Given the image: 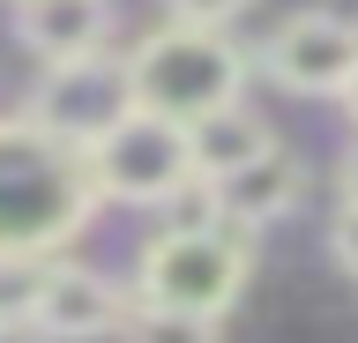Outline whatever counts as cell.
<instances>
[{
  "instance_id": "1",
  "label": "cell",
  "mask_w": 358,
  "mask_h": 343,
  "mask_svg": "<svg viewBox=\"0 0 358 343\" xmlns=\"http://www.w3.org/2000/svg\"><path fill=\"white\" fill-rule=\"evenodd\" d=\"M97 172L90 149H67L30 119H0V254L52 261L90 224Z\"/></svg>"
},
{
  "instance_id": "2",
  "label": "cell",
  "mask_w": 358,
  "mask_h": 343,
  "mask_svg": "<svg viewBox=\"0 0 358 343\" xmlns=\"http://www.w3.org/2000/svg\"><path fill=\"white\" fill-rule=\"evenodd\" d=\"M127 90H134V112H157L172 127H201V119L231 112L246 97V52L224 30L157 23L127 52Z\"/></svg>"
},
{
  "instance_id": "3",
  "label": "cell",
  "mask_w": 358,
  "mask_h": 343,
  "mask_svg": "<svg viewBox=\"0 0 358 343\" xmlns=\"http://www.w3.org/2000/svg\"><path fill=\"white\" fill-rule=\"evenodd\" d=\"M246 269H254V254H246V239L231 224H217V231H157L150 247L134 254V298L164 306V314L217 321L246 291Z\"/></svg>"
},
{
  "instance_id": "4",
  "label": "cell",
  "mask_w": 358,
  "mask_h": 343,
  "mask_svg": "<svg viewBox=\"0 0 358 343\" xmlns=\"http://www.w3.org/2000/svg\"><path fill=\"white\" fill-rule=\"evenodd\" d=\"M90 172H97V194L112 202H172L179 187H194V135L172 127L157 112H127L97 149H90Z\"/></svg>"
},
{
  "instance_id": "5",
  "label": "cell",
  "mask_w": 358,
  "mask_h": 343,
  "mask_svg": "<svg viewBox=\"0 0 358 343\" xmlns=\"http://www.w3.org/2000/svg\"><path fill=\"white\" fill-rule=\"evenodd\" d=\"M134 112V90H127V60L112 68L105 52L97 60H67V68H45L38 82V105H30V127H45L52 142L67 149H97V142Z\"/></svg>"
},
{
  "instance_id": "6",
  "label": "cell",
  "mask_w": 358,
  "mask_h": 343,
  "mask_svg": "<svg viewBox=\"0 0 358 343\" xmlns=\"http://www.w3.org/2000/svg\"><path fill=\"white\" fill-rule=\"evenodd\" d=\"M268 75L291 82V90H306V97H343L358 82V23L321 15V8L276 23V38H268Z\"/></svg>"
},
{
  "instance_id": "7",
  "label": "cell",
  "mask_w": 358,
  "mask_h": 343,
  "mask_svg": "<svg viewBox=\"0 0 358 343\" xmlns=\"http://www.w3.org/2000/svg\"><path fill=\"white\" fill-rule=\"evenodd\" d=\"M30 328L52 343H97L112 328H127V291L112 276L83 269V261H45V291H38Z\"/></svg>"
},
{
  "instance_id": "8",
  "label": "cell",
  "mask_w": 358,
  "mask_h": 343,
  "mask_svg": "<svg viewBox=\"0 0 358 343\" xmlns=\"http://www.w3.org/2000/svg\"><path fill=\"white\" fill-rule=\"evenodd\" d=\"M15 38L45 68L97 60L112 38V0H15Z\"/></svg>"
},
{
  "instance_id": "9",
  "label": "cell",
  "mask_w": 358,
  "mask_h": 343,
  "mask_svg": "<svg viewBox=\"0 0 358 343\" xmlns=\"http://www.w3.org/2000/svg\"><path fill=\"white\" fill-rule=\"evenodd\" d=\"M209 187H217V209H224V224H231V231H262V224H276V217H291L306 172H299V157L276 142L268 157L239 164L231 180H209Z\"/></svg>"
},
{
  "instance_id": "10",
  "label": "cell",
  "mask_w": 358,
  "mask_h": 343,
  "mask_svg": "<svg viewBox=\"0 0 358 343\" xmlns=\"http://www.w3.org/2000/svg\"><path fill=\"white\" fill-rule=\"evenodd\" d=\"M187 135H194V172H201V180H231L239 164H254V157L276 149V127H268L254 105H231V112L187 127Z\"/></svg>"
},
{
  "instance_id": "11",
  "label": "cell",
  "mask_w": 358,
  "mask_h": 343,
  "mask_svg": "<svg viewBox=\"0 0 358 343\" xmlns=\"http://www.w3.org/2000/svg\"><path fill=\"white\" fill-rule=\"evenodd\" d=\"M120 343H224L217 321L201 314H164V306H134L127 328H120Z\"/></svg>"
},
{
  "instance_id": "12",
  "label": "cell",
  "mask_w": 358,
  "mask_h": 343,
  "mask_svg": "<svg viewBox=\"0 0 358 343\" xmlns=\"http://www.w3.org/2000/svg\"><path fill=\"white\" fill-rule=\"evenodd\" d=\"M45 291V261H22V254H0V328H30Z\"/></svg>"
},
{
  "instance_id": "13",
  "label": "cell",
  "mask_w": 358,
  "mask_h": 343,
  "mask_svg": "<svg viewBox=\"0 0 358 343\" xmlns=\"http://www.w3.org/2000/svg\"><path fill=\"white\" fill-rule=\"evenodd\" d=\"M224 224V209H217V187L194 180V187H179L172 202H164V231H217Z\"/></svg>"
},
{
  "instance_id": "14",
  "label": "cell",
  "mask_w": 358,
  "mask_h": 343,
  "mask_svg": "<svg viewBox=\"0 0 358 343\" xmlns=\"http://www.w3.org/2000/svg\"><path fill=\"white\" fill-rule=\"evenodd\" d=\"M172 8V23H194V30H231L254 8V0H164Z\"/></svg>"
},
{
  "instance_id": "15",
  "label": "cell",
  "mask_w": 358,
  "mask_h": 343,
  "mask_svg": "<svg viewBox=\"0 0 358 343\" xmlns=\"http://www.w3.org/2000/svg\"><path fill=\"white\" fill-rule=\"evenodd\" d=\"M329 247H336V261L358 276V202H343V217H336V231H329Z\"/></svg>"
},
{
  "instance_id": "16",
  "label": "cell",
  "mask_w": 358,
  "mask_h": 343,
  "mask_svg": "<svg viewBox=\"0 0 358 343\" xmlns=\"http://www.w3.org/2000/svg\"><path fill=\"white\" fill-rule=\"evenodd\" d=\"M343 202H358V149L343 157Z\"/></svg>"
},
{
  "instance_id": "17",
  "label": "cell",
  "mask_w": 358,
  "mask_h": 343,
  "mask_svg": "<svg viewBox=\"0 0 358 343\" xmlns=\"http://www.w3.org/2000/svg\"><path fill=\"white\" fill-rule=\"evenodd\" d=\"M0 343H38V328H0Z\"/></svg>"
},
{
  "instance_id": "18",
  "label": "cell",
  "mask_w": 358,
  "mask_h": 343,
  "mask_svg": "<svg viewBox=\"0 0 358 343\" xmlns=\"http://www.w3.org/2000/svg\"><path fill=\"white\" fill-rule=\"evenodd\" d=\"M343 105H351V119H358V82H351V90H343Z\"/></svg>"
}]
</instances>
